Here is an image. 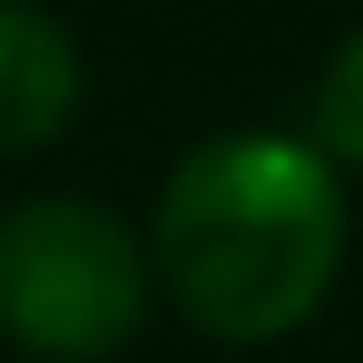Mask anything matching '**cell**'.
I'll use <instances>...</instances> for the list:
<instances>
[{
  "mask_svg": "<svg viewBox=\"0 0 363 363\" xmlns=\"http://www.w3.org/2000/svg\"><path fill=\"white\" fill-rule=\"evenodd\" d=\"M347 256V199L314 140L223 133L165 174L149 272L174 314L223 347H264L314 322Z\"/></svg>",
  "mask_w": 363,
  "mask_h": 363,
  "instance_id": "1",
  "label": "cell"
},
{
  "mask_svg": "<svg viewBox=\"0 0 363 363\" xmlns=\"http://www.w3.org/2000/svg\"><path fill=\"white\" fill-rule=\"evenodd\" d=\"M149 322V248L91 199L0 215V330L42 363H99Z\"/></svg>",
  "mask_w": 363,
  "mask_h": 363,
  "instance_id": "2",
  "label": "cell"
},
{
  "mask_svg": "<svg viewBox=\"0 0 363 363\" xmlns=\"http://www.w3.org/2000/svg\"><path fill=\"white\" fill-rule=\"evenodd\" d=\"M74 99H83L74 33L50 9L0 0V157H25V149L58 140Z\"/></svg>",
  "mask_w": 363,
  "mask_h": 363,
  "instance_id": "3",
  "label": "cell"
},
{
  "mask_svg": "<svg viewBox=\"0 0 363 363\" xmlns=\"http://www.w3.org/2000/svg\"><path fill=\"white\" fill-rule=\"evenodd\" d=\"M314 149L363 165V33H347L339 58H330L322 83H314Z\"/></svg>",
  "mask_w": 363,
  "mask_h": 363,
  "instance_id": "4",
  "label": "cell"
}]
</instances>
